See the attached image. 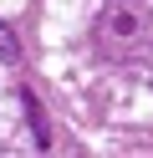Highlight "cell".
Returning <instances> with one entry per match:
<instances>
[{
    "mask_svg": "<svg viewBox=\"0 0 153 158\" xmlns=\"http://www.w3.org/2000/svg\"><path fill=\"white\" fill-rule=\"evenodd\" d=\"M153 46V15L143 0H112L97 15V51L107 61H138Z\"/></svg>",
    "mask_w": 153,
    "mask_h": 158,
    "instance_id": "cell-1",
    "label": "cell"
},
{
    "mask_svg": "<svg viewBox=\"0 0 153 158\" xmlns=\"http://www.w3.org/2000/svg\"><path fill=\"white\" fill-rule=\"evenodd\" d=\"M0 61H10V66L20 61V41H15V31H10L5 21H0Z\"/></svg>",
    "mask_w": 153,
    "mask_h": 158,
    "instance_id": "cell-3",
    "label": "cell"
},
{
    "mask_svg": "<svg viewBox=\"0 0 153 158\" xmlns=\"http://www.w3.org/2000/svg\"><path fill=\"white\" fill-rule=\"evenodd\" d=\"M20 102H26V117H31V133H36V148H46V138H51V133H46V117H41V107H36V97L26 92V97H20Z\"/></svg>",
    "mask_w": 153,
    "mask_h": 158,
    "instance_id": "cell-2",
    "label": "cell"
}]
</instances>
